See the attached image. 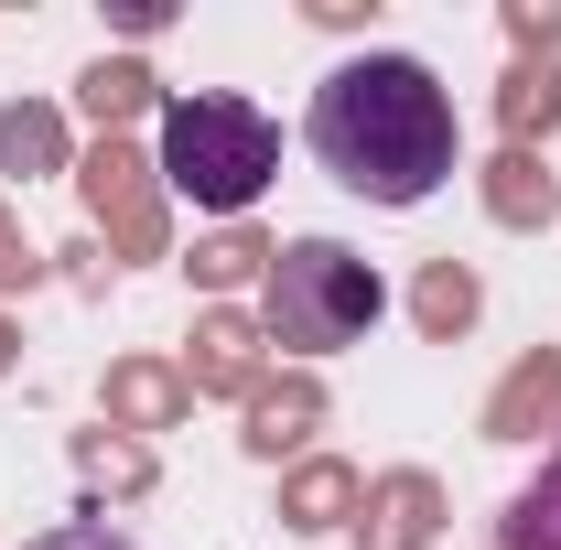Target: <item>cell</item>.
Segmentation results:
<instances>
[{"label": "cell", "instance_id": "cell-1", "mask_svg": "<svg viewBox=\"0 0 561 550\" xmlns=\"http://www.w3.org/2000/svg\"><path fill=\"white\" fill-rule=\"evenodd\" d=\"M313 162L367 206H421L454 184V98L421 55H356L313 87Z\"/></svg>", "mask_w": 561, "mask_h": 550}, {"label": "cell", "instance_id": "cell-2", "mask_svg": "<svg viewBox=\"0 0 561 550\" xmlns=\"http://www.w3.org/2000/svg\"><path fill=\"white\" fill-rule=\"evenodd\" d=\"M271 173H280V130L249 98H173V108H162V184L195 195L206 216L260 206Z\"/></svg>", "mask_w": 561, "mask_h": 550}, {"label": "cell", "instance_id": "cell-3", "mask_svg": "<svg viewBox=\"0 0 561 550\" xmlns=\"http://www.w3.org/2000/svg\"><path fill=\"white\" fill-rule=\"evenodd\" d=\"M367 324H378V271L356 260L346 238H291V249H271V345L335 356Z\"/></svg>", "mask_w": 561, "mask_h": 550}, {"label": "cell", "instance_id": "cell-4", "mask_svg": "<svg viewBox=\"0 0 561 550\" xmlns=\"http://www.w3.org/2000/svg\"><path fill=\"white\" fill-rule=\"evenodd\" d=\"M87 206H98L108 227H119V249H130V260H151V238H162V216H151V184H140V162L119 151V140H108V151L87 162Z\"/></svg>", "mask_w": 561, "mask_h": 550}, {"label": "cell", "instance_id": "cell-5", "mask_svg": "<svg viewBox=\"0 0 561 550\" xmlns=\"http://www.w3.org/2000/svg\"><path fill=\"white\" fill-rule=\"evenodd\" d=\"M551 400H561V345H540V356L486 400V432L496 443H529V421H551Z\"/></svg>", "mask_w": 561, "mask_h": 550}, {"label": "cell", "instance_id": "cell-6", "mask_svg": "<svg viewBox=\"0 0 561 550\" xmlns=\"http://www.w3.org/2000/svg\"><path fill=\"white\" fill-rule=\"evenodd\" d=\"M55 162H66L55 108H0V173H55Z\"/></svg>", "mask_w": 561, "mask_h": 550}, {"label": "cell", "instance_id": "cell-7", "mask_svg": "<svg viewBox=\"0 0 561 550\" xmlns=\"http://www.w3.org/2000/svg\"><path fill=\"white\" fill-rule=\"evenodd\" d=\"M346 507H356V475H346V465H302L291 496H280V518H291V529H335Z\"/></svg>", "mask_w": 561, "mask_h": 550}, {"label": "cell", "instance_id": "cell-8", "mask_svg": "<svg viewBox=\"0 0 561 550\" xmlns=\"http://www.w3.org/2000/svg\"><path fill=\"white\" fill-rule=\"evenodd\" d=\"M313 411H324L313 389H260V400H249V454H291V443L313 432Z\"/></svg>", "mask_w": 561, "mask_h": 550}, {"label": "cell", "instance_id": "cell-9", "mask_svg": "<svg viewBox=\"0 0 561 550\" xmlns=\"http://www.w3.org/2000/svg\"><path fill=\"white\" fill-rule=\"evenodd\" d=\"M486 206L507 216V227H540V216H551V173H540L529 151H507V162H496V184H486Z\"/></svg>", "mask_w": 561, "mask_h": 550}, {"label": "cell", "instance_id": "cell-10", "mask_svg": "<svg viewBox=\"0 0 561 550\" xmlns=\"http://www.w3.org/2000/svg\"><path fill=\"white\" fill-rule=\"evenodd\" d=\"M195 378H206V389H238V378H249V324H238V313H206V324H195Z\"/></svg>", "mask_w": 561, "mask_h": 550}, {"label": "cell", "instance_id": "cell-11", "mask_svg": "<svg viewBox=\"0 0 561 550\" xmlns=\"http://www.w3.org/2000/svg\"><path fill=\"white\" fill-rule=\"evenodd\" d=\"M421 529H432V485L389 475V496H378V540H367V550H421Z\"/></svg>", "mask_w": 561, "mask_h": 550}, {"label": "cell", "instance_id": "cell-12", "mask_svg": "<svg viewBox=\"0 0 561 550\" xmlns=\"http://www.w3.org/2000/svg\"><path fill=\"white\" fill-rule=\"evenodd\" d=\"M421 324H432V335H465V324H476V271L432 260V271H421Z\"/></svg>", "mask_w": 561, "mask_h": 550}, {"label": "cell", "instance_id": "cell-13", "mask_svg": "<svg viewBox=\"0 0 561 550\" xmlns=\"http://www.w3.org/2000/svg\"><path fill=\"white\" fill-rule=\"evenodd\" d=\"M507 550H561V454H551V475L507 507Z\"/></svg>", "mask_w": 561, "mask_h": 550}, {"label": "cell", "instance_id": "cell-14", "mask_svg": "<svg viewBox=\"0 0 561 550\" xmlns=\"http://www.w3.org/2000/svg\"><path fill=\"white\" fill-rule=\"evenodd\" d=\"M551 108H561V76H551V66H518V76H507V98H496V119H507V140L551 130Z\"/></svg>", "mask_w": 561, "mask_h": 550}, {"label": "cell", "instance_id": "cell-15", "mask_svg": "<svg viewBox=\"0 0 561 550\" xmlns=\"http://www.w3.org/2000/svg\"><path fill=\"white\" fill-rule=\"evenodd\" d=\"M260 260H271V249H260V238H238V227H227V238H206V249H195V280H206V291H238V280L260 271Z\"/></svg>", "mask_w": 561, "mask_h": 550}, {"label": "cell", "instance_id": "cell-16", "mask_svg": "<svg viewBox=\"0 0 561 550\" xmlns=\"http://www.w3.org/2000/svg\"><path fill=\"white\" fill-rule=\"evenodd\" d=\"M108 400H119L130 421H173V411H184V389H173V378H151V367H119V378H108Z\"/></svg>", "mask_w": 561, "mask_h": 550}, {"label": "cell", "instance_id": "cell-17", "mask_svg": "<svg viewBox=\"0 0 561 550\" xmlns=\"http://www.w3.org/2000/svg\"><path fill=\"white\" fill-rule=\"evenodd\" d=\"M87 108H98V119H130V108H151V76L140 66H98L87 76Z\"/></svg>", "mask_w": 561, "mask_h": 550}, {"label": "cell", "instance_id": "cell-18", "mask_svg": "<svg viewBox=\"0 0 561 550\" xmlns=\"http://www.w3.org/2000/svg\"><path fill=\"white\" fill-rule=\"evenodd\" d=\"M76 465H87V485H140V475H151V465H140L130 443H87Z\"/></svg>", "mask_w": 561, "mask_h": 550}, {"label": "cell", "instance_id": "cell-19", "mask_svg": "<svg viewBox=\"0 0 561 550\" xmlns=\"http://www.w3.org/2000/svg\"><path fill=\"white\" fill-rule=\"evenodd\" d=\"M33 550H130V540H119L108 518H66V529H44Z\"/></svg>", "mask_w": 561, "mask_h": 550}, {"label": "cell", "instance_id": "cell-20", "mask_svg": "<svg viewBox=\"0 0 561 550\" xmlns=\"http://www.w3.org/2000/svg\"><path fill=\"white\" fill-rule=\"evenodd\" d=\"M0 280H33V249H22V227L0 216Z\"/></svg>", "mask_w": 561, "mask_h": 550}, {"label": "cell", "instance_id": "cell-21", "mask_svg": "<svg viewBox=\"0 0 561 550\" xmlns=\"http://www.w3.org/2000/svg\"><path fill=\"white\" fill-rule=\"evenodd\" d=\"M0 367H11V324H0Z\"/></svg>", "mask_w": 561, "mask_h": 550}]
</instances>
